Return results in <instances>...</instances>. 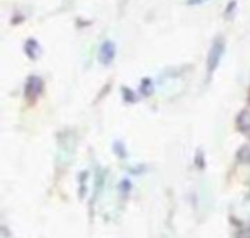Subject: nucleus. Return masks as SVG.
<instances>
[{
	"label": "nucleus",
	"mask_w": 250,
	"mask_h": 238,
	"mask_svg": "<svg viewBox=\"0 0 250 238\" xmlns=\"http://www.w3.org/2000/svg\"><path fill=\"white\" fill-rule=\"evenodd\" d=\"M223 54H224V41H221V40L214 41V44H212V47L209 50V57H208V70L209 72L215 70V67L218 66Z\"/></svg>",
	"instance_id": "1"
},
{
	"label": "nucleus",
	"mask_w": 250,
	"mask_h": 238,
	"mask_svg": "<svg viewBox=\"0 0 250 238\" xmlns=\"http://www.w3.org/2000/svg\"><path fill=\"white\" fill-rule=\"evenodd\" d=\"M114 56H116V47L111 41L107 40L105 42H103V45L100 48V54H98L100 61L103 64H108L114 59Z\"/></svg>",
	"instance_id": "2"
},
{
	"label": "nucleus",
	"mask_w": 250,
	"mask_h": 238,
	"mask_svg": "<svg viewBox=\"0 0 250 238\" xmlns=\"http://www.w3.org/2000/svg\"><path fill=\"white\" fill-rule=\"evenodd\" d=\"M204 0H189V3H192V4H196V3H202Z\"/></svg>",
	"instance_id": "3"
}]
</instances>
